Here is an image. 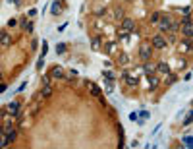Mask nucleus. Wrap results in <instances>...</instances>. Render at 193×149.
Returning a JSON list of instances; mask_svg holds the SVG:
<instances>
[{
  "instance_id": "f257e3e1",
  "label": "nucleus",
  "mask_w": 193,
  "mask_h": 149,
  "mask_svg": "<svg viewBox=\"0 0 193 149\" xmlns=\"http://www.w3.org/2000/svg\"><path fill=\"white\" fill-rule=\"evenodd\" d=\"M139 56H141L143 60H149V58H151V56H153V45H147V43H145V45H141Z\"/></svg>"
},
{
  "instance_id": "f03ea898",
  "label": "nucleus",
  "mask_w": 193,
  "mask_h": 149,
  "mask_svg": "<svg viewBox=\"0 0 193 149\" xmlns=\"http://www.w3.org/2000/svg\"><path fill=\"white\" fill-rule=\"evenodd\" d=\"M151 45H153V48H164L166 47V39H164L162 35H155Z\"/></svg>"
},
{
  "instance_id": "7ed1b4c3",
  "label": "nucleus",
  "mask_w": 193,
  "mask_h": 149,
  "mask_svg": "<svg viewBox=\"0 0 193 149\" xmlns=\"http://www.w3.org/2000/svg\"><path fill=\"white\" fill-rule=\"evenodd\" d=\"M0 45H4V47H10L12 45V37L8 35V31H6V29H0Z\"/></svg>"
},
{
  "instance_id": "20e7f679",
  "label": "nucleus",
  "mask_w": 193,
  "mask_h": 149,
  "mask_svg": "<svg viewBox=\"0 0 193 149\" xmlns=\"http://www.w3.org/2000/svg\"><path fill=\"white\" fill-rule=\"evenodd\" d=\"M143 72H145L147 76H149V74H155V72H156V64L145 60V64H143Z\"/></svg>"
},
{
  "instance_id": "39448f33",
  "label": "nucleus",
  "mask_w": 193,
  "mask_h": 149,
  "mask_svg": "<svg viewBox=\"0 0 193 149\" xmlns=\"http://www.w3.org/2000/svg\"><path fill=\"white\" fill-rule=\"evenodd\" d=\"M156 23H159L160 31H168V29H170V18H162V16H160V19L156 21Z\"/></svg>"
},
{
  "instance_id": "423d86ee",
  "label": "nucleus",
  "mask_w": 193,
  "mask_h": 149,
  "mask_svg": "<svg viewBox=\"0 0 193 149\" xmlns=\"http://www.w3.org/2000/svg\"><path fill=\"white\" fill-rule=\"evenodd\" d=\"M159 83H160V80L156 76H153V74H149V89L151 91H155L156 87H159Z\"/></svg>"
},
{
  "instance_id": "0eeeda50",
  "label": "nucleus",
  "mask_w": 193,
  "mask_h": 149,
  "mask_svg": "<svg viewBox=\"0 0 193 149\" xmlns=\"http://www.w3.org/2000/svg\"><path fill=\"white\" fill-rule=\"evenodd\" d=\"M122 27H124L126 31H131L133 27H135V21H133L131 18H124V19H122Z\"/></svg>"
},
{
  "instance_id": "6e6552de",
  "label": "nucleus",
  "mask_w": 193,
  "mask_h": 149,
  "mask_svg": "<svg viewBox=\"0 0 193 149\" xmlns=\"http://www.w3.org/2000/svg\"><path fill=\"white\" fill-rule=\"evenodd\" d=\"M180 51H182V52H191V41H189L187 37H185V41L180 45Z\"/></svg>"
},
{
  "instance_id": "1a4fd4ad",
  "label": "nucleus",
  "mask_w": 193,
  "mask_h": 149,
  "mask_svg": "<svg viewBox=\"0 0 193 149\" xmlns=\"http://www.w3.org/2000/svg\"><path fill=\"white\" fill-rule=\"evenodd\" d=\"M8 110L12 112V116H18V114H19V105H18L16 101L10 103V105H8Z\"/></svg>"
},
{
  "instance_id": "9d476101",
  "label": "nucleus",
  "mask_w": 193,
  "mask_h": 149,
  "mask_svg": "<svg viewBox=\"0 0 193 149\" xmlns=\"http://www.w3.org/2000/svg\"><path fill=\"white\" fill-rule=\"evenodd\" d=\"M156 70H159L160 74H168L170 72V66H168L166 62H160V64H156Z\"/></svg>"
},
{
  "instance_id": "9b49d317",
  "label": "nucleus",
  "mask_w": 193,
  "mask_h": 149,
  "mask_svg": "<svg viewBox=\"0 0 193 149\" xmlns=\"http://www.w3.org/2000/svg\"><path fill=\"white\" fill-rule=\"evenodd\" d=\"M14 139H16V130H14V128H12V130H10L8 134H6V145H10Z\"/></svg>"
},
{
  "instance_id": "f8f14e48",
  "label": "nucleus",
  "mask_w": 193,
  "mask_h": 149,
  "mask_svg": "<svg viewBox=\"0 0 193 149\" xmlns=\"http://www.w3.org/2000/svg\"><path fill=\"white\" fill-rule=\"evenodd\" d=\"M124 80H126V83L130 85V87H133V85H137V77H135V76H130V74H127V76L124 77Z\"/></svg>"
},
{
  "instance_id": "ddd939ff",
  "label": "nucleus",
  "mask_w": 193,
  "mask_h": 149,
  "mask_svg": "<svg viewBox=\"0 0 193 149\" xmlns=\"http://www.w3.org/2000/svg\"><path fill=\"white\" fill-rule=\"evenodd\" d=\"M62 76H64V70H62L60 66L52 68V72H50V77H62Z\"/></svg>"
},
{
  "instance_id": "4468645a",
  "label": "nucleus",
  "mask_w": 193,
  "mask_h": 149,
  "mask_svg": "<svg viewBox=\"0 0 193 149\" xmlns=\"http://www.w3.org/2000/svg\"><path fill=\"white\" fill-rule=\"evenodd\" d=\"M164 81H166V83H174L176 81V74H172V72L164 74Z\"/></svg>"
},
{
  "instance_id": "2eb2a0df",
  "label": "nucleus",
  "mask_w": 193,
  "mask_h": 149,
  "mask_svg": "<svg viewBox=\"0 0 193 149\" xmlns=\"http://www.w3.org/2000/svg\"><path fill=\"white\" fill-rule=\"evenodd\" d=\"M52 95V87L50 85H42V97H50Z\"/></svg>"
},
{
  "instance_id": "dca6fc26",
  "label": "nucleus",
  "mask_w": 193,
  "mask_h": 149,
  "mask_svg": "<svg viewBox=\"0 0 193 149\" xmlns=\"http://www.w3.org/2000/svg\"><path fill=\"white\" fill-rule=\"evenodd\" d=\"M91 48L93 51H99V48H101V41H99V37H95L91 41Z\"/></svg>"
},
{
  "instance_id": "f3484780",
  "label": "nucleus",
  "mask_w": 193,
  "mask_h": 149,
  "mask_svg": "<svg viewBox=\"0 0 193 149\" xmlns=\"http://www.w3.org/2000/svg\"><path fill=\"white\" fill-rule=\"evenodd\" d=\"M66 45H64V43H58V45H56V52H58V54H64V52H66Z\"/></svg>"
},
{
  "instance_id": "a211bd4d",
  "label": "nucleus",
  "mask_w": 193,
  "mask_h": 149,
  "mask_svg": "<svg viewBox=\"0 0 193 149\" xmlns=\"http://www.w3.org/2000/svg\"><path fill=\"white\" fill-rule=\"evenodd\" d=\"M89 87H91V93H93V95H95V97H101V89H99V87H97V85H93V83H91V85H89Z\"/></svg>"
},
{
  "instance_id": "6ab92c4d",
  "label": "nucleus",
  "mask_w": 193,
  "mask_h": 149,
  "mask_svg": "<svg viewBox=\"0 0 193 149\" xmlns=\"http://www.w3.org/2000/svg\"><path fill=\"white\" fill-rule=\"evenodd\" d=\"M0 147H8V145H6V134H4V130H0Z\"/></svg>"
},
{
  "instance_id": "aec40b11",
  "label": "nucleus",
  "mask_w": 193,
  "mask_h": 149,
  "mask_svg": "<svg viewBox=\"0 0 193 149\" xmlns=\"http://www.w3.org/2000/svg\"><path fill=\"white\" fill-rule=\"evenodd\" d=\"M159 19H160V12H153L151 14V23H156Z\"/></svg>"
},
{
  "instance_id": "412c9836",
  "label": "nucleus",
  "mask_w": 193,
  "mask_h": 149,
  "mask_svg": "<svg viewBox=\"0 0 193 149\" xmlns=\"http://www.w3.org/2000/svg\"><path fill=\"white\" fill-rule=\"evenodd\" d=\"M114 51H116V43H108V45H106V52L112 54Z\"/></svg>"
},
{
  "instance_id": "4be33fe9",
  "label": "nucleus",
  "mask_w": 193,
  "mask_h": 149,
  "mask_svg": "<svg viewBox=\"0 0 193 149\" xmlns=\"http://www.w3.org/2000/svg\"><path fill=\"white\" fill-rule=\"evenodd\" d=\"M183 145L187 147V149H189V147L193 145V143H191V138H189V136H185V138H183Z\"/></svg>"
},
{
  "instance_id": "5701e85b",
  "label": "nucleus",
  "mask_w": 193,
  "mask_h": 149,
  "mask_svg": "<svg viewBox=\"0 0 193 149\" xmlns=\"http://www.w3.org/2000/svg\"><path fill=\"white\" fill-rule=\"evenodd\" d=\"M127 33H130V31H126V29H124V27H122V29H120V31H118V35H120V39H126V37H127Z\"/></svg>"
},
{
  "instance_id": "b1692460",
  "label": "nucleus",
  "mask_w": 193,
  "mask_h": 149,
  "mask_svg": "<svg viewBox=\"0 0 193 149\" xmlns=\"http://www.w3.org/2000/svg\"><path fill=\"white\" fill-rule=\"evenodd\" d=\"M50 76H42V85H50Z\"/></svg>"
},
{
  "instance_id": "393cba45",
  "label": "nucleus",
  "mask_w": 193,
  "mask_h": 149,
  "mask_svg": "<svg viewBox=\"0 0 193 149\" xmlns=\"http://www.w3.org/2000/svg\"><path fill=\"white\" fill-rule=\"evenodd\" d=\"M42 66H45V56H41L39 62H37V68H39V70H42Z\"/></svg>"
},
{
  "instance_id": "a878e982",
  "label": "nucleus",
  "mask_w": 193,
  "mask_h": 149,
  "mask_svg": "<svg viewBox=\"0 0 193 149\" xmlns=\"http://www.w3.org/2000/svg\"><path fill=\"white\" fill-rule=\"evenodd\" d=\"M60 12V6H58V2H52V14H58Z\"/></svg>"
},
{
  "instance_id": "bb28decb",
  "label": "nucleus",
  "mask_w": 193,
  "mask_h": 149,
  "mask_svg": "<svg viewBox=\"0 0 193 149\" xmlns=\"http://www.w3.org/2000/svg\"><path fill=\"white\" fill-rule=\"evenodd\" d=\"M14 25H18V19H16V18L8 19V27H14Z\"/></svg>"
},
{
  "instance_id": "cd10ccee",
  "label": "nucleus",
  "mask_w": 193,
  "mask_h": 149,
  "mask_svg": "<svg viewBox=\"0 0 193 149\" xmlns=\"http://www.w3.org/2000/svg\"><path fill=\"white\" fill-rule=\"evenodd\" d=\"M183 124H185V126H189V124H191V114H187V116H185V120H183Z\"/></svg>"
},
{
  "instance_id": "c85d7f7f",
  "label": "nucleus",
  "mask_w": 193,
  "mask_h": 149,
  "mask_svg": "<svg viewBox=\"0 0 193 149\" xmlns=\"http://www.w3.org/2000/svg\"><path fill=\"white\" fill-rule=\"evenodd\" d=\"M37 47H39V43H37V39H33V41H31V48H33V51H35V48H37Z\"/></svg>"
},
{
  "instance_id": "c756f323",
  "label": "nucleus",
  "mask_w": 193,
  "mask_h": 149,
  "mask_svg": "<svg viewBox=\"0 0 193 149\" xmlns=\"http://www.w3.org/2000/svg\"><path fill=\"white\" fill-rule=\"evenodd\" d=\"M130 118H131V120H137L139 116H137V112H131V114H130Z\"/></svg>"
},
{
  "instance_id": "7c9ffc66",
  "label": "nucleus",
  "mask_w": 193,
  "mask_h": 149,
  "mask_svg": "<svg viewBox=\"0 0 193 149\" xmlns=\"http://www.w3.org/2000/svg\"><path fill=\"white\" fill-rule=\"evenodd\" d=\"M120 62H122V64H127V56L124 54V56H122V58H120Z\"/></svg>"
},
{
  "instance_id": "2f4dec72",
  "label": "nucleus",
  "mask_w": 193,
  "mask_h": 149,
  "mask_svg": "<svg viewBox=\"0 0 193 149\" xmlns=\"http://www.w3.org/2000/svg\"><path fill=\"white\" fill-rule=\"evenodd\" d=\"M104 76L108 77V80H112V77H114V74H112V72H104Z\"/></svg>"
},
{
  "instance_id": "473e14b6",
  "label": "nucleus",
  "mask_w": 193,
  "mask_h": 149,
  "mask_svg": "<svg viewBox=\"0 0 193 149\" xmlns=\"http://www.w3.org/2000/svg\"><path fill=\"white\" fill-rule=\"evenodd\" d=\"M8 2H12L14 6H19V0H8Z\"/></svg>"
},
{
  "instance_id": "72a5a7b5",
  "label": "nucleus",
  "mask_w": 193,
  "mask_h": 149,
  "mask_svg": "<svg viewBox=\"0 0 193 149\" xmlns=\"http://www.w3.org/2000/svg\"><path fill=\"white\" fill-rule=\"evenodd\" d=\"M0 77H2V76H0Z\"/></svg>"
}]
</instances>
